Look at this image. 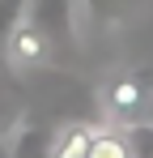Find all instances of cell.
I'll return each mask as SVG.
<instances>
[{"instance_id":"8992f818","label":"cell","mask_w":153,"mask_h":158,"mask_svg":"<svg viewBox=\"0 0 153 158\" xmlns=\"http://www.w3.org/2000/svg\"><path fill=\"white\" fill-rule=\"evenodd\" d=\"M51 145H55V128L30 124V128H22V137H17L13 158H51Z\"/></svg>"},{"instance_id":"277c9868","label":"cell","mask_w":153,"mask_h":158,"mask_svg":"<svg viewBox=\"0 0 153 158\" xmlns=\"http://www.w3.org/2000/svg\"><path fill=\"white\" fill-rule=\"evenodd\" d=\"M89 141H94V124H85V120H73V124L55 128L51 158H89Z\"/></svg>"},{"instance_id":"3957f363","label":"cell","mask_w":153,"mask_h":158,"mask_svg":"<svg viewBox=\"0 0 153 158\" xmlns=\"http://www.w3.org/2000/svg\"><path fill=\"white\" fill-rule=\"evenodd\" d=\"M81 9H85V22L106 34V30L132 26L145 13V0H81Z\"/></svg>"},{"instance_id":"52a82bcc","label":"cell","mask_w":153,"mask_h":158,"mask_svg":"<svg viewBox=\"0 0 153 158\" xmlns=\"http://www.w3.org/2000/svg\"><path fill=\"white\" fill-rule=\"evenodd\" d=\"M124 132H128V150H132V158H153V120L124 124Z\"/></svg>"},{"instance_id":"5b68a950","label":"cell","mask_w":153,"mask_h":158,"mask_svg":"<svg viewBox=\"0 0 153 158\" xmlns=\"http://www.w3.org/2000/svg\"><path fill=\"white\" fill-rule=\"evenodd\" d=\"M89 158H132V150H128V132L119 128V124H94Z\"/></svg>"},{"instance_id":"7a4b0ae2","label":"cell","mask_w":153,"mask_h":158,"mask_svg":"<svg viewBox=\"0 0 153 158\" xmlns=\"http://www.w3.org/2000/svg\"><path fill=\"white\" fill-rule=\"evenodd\" d=\"M149 103H153V85L149 77H140V73H124V77H115L106 85V94H102V111H106V120L111 124H136V120H149Z\"/></svg>"},{"instance_id":"ba28073f","label":"cell","mask_w":153,"mask_h":158,"mask_svg":"<svg viewBox=\"0 0 153 158\" xmlns=\"http://www.w3.org/2000/svg\"><path fill=\"white\" fill-rule=\"evenodd\" d=\"M22 13H26V0H0V56L9 47V39H13V30L22 22Z\"/></svg>"},{"instance_id":"6da1fadb","label":"cell","mask_w":153,"mask_h":158,"mask_svg":"<svg viewBox=\"0 0 153 158\" xmlns=\"http://www.w3.org/2000/svg\"><path fill=\"white\" fill-rule=\"evenodd\" d=\"M76 47L81 39L73 0H26V13L4 47V60L30 69H60L68 64V56H76Z\"/></svg>"}]
</instances>
